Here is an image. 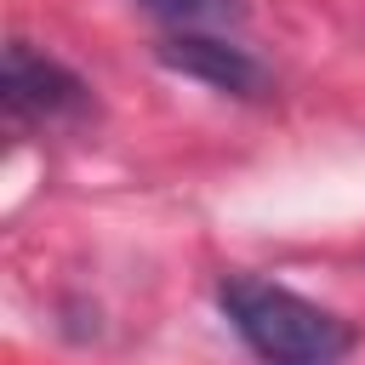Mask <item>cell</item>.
I'll return each instance as SVG.
<instances>
[{
  "instance_id": "cell-1",
  "label": "cell",
  "mask_w": 365,
  "mask_h": 365,
  "mask_svg": "<svg viewBox=\"0 0 365 365\" xmlns=\"http://www.w3.org/2000/svg\"><path fill=\"white\" fill-rule=\"evenodd\" d=\"M217 302L234 325V336L262 359V365H342L354 348L348 319L331 308L297 297L279 279L262 274H222Z\"/></svg>"
},
{
  "instance_id": "cell-2",
  "label": "cell",
  "mask_w": 365,
  "mask_h": 365,
  "mask_svg": "<svg viewBox=\"0 0 365 365\" xmlns=\"http://www.w3.org/2000/svg\"><path fill=\"white\" fill-rule=\"evenodd\" d=\"M0 97H6V114H11V120H29V125L80 120V114L91 108V86H86L74 68L29 51V40H11V46H6Z\"/></svg>"
},
{
  "instance_id": "cell-3",
  "label": "cell",
  "mask_w": 365,
  "mask_h": 365,
  "mask_svg": "<svg viewBox=\"0 0 365 365\" xmlns=\"http://www.w3.org/2000/svg\"><path fill=\"white\" fill-rule=\"evenodd\" d=\"M160 63L171 74L200 80V86L228 91V97H262L268 91V68L245 46H228L217 34H171V40H160Z\"/></svg>"
},
{
  "instance_id": "cell-4",
  "label": "cell",
  "mask_w": 365,
  "mask_h": 365,
  "mask_svg": "<svg viewBox=\"0 0 365 365\" xmlns=\"http://www.w3.org/2000/svg\"><path fill=\"white\" fill-rule=\"evenodd\" d=\"M148 17L171 23L177 34H211L245 17V0H137Z\"/></svg>"
}]
</instances>
